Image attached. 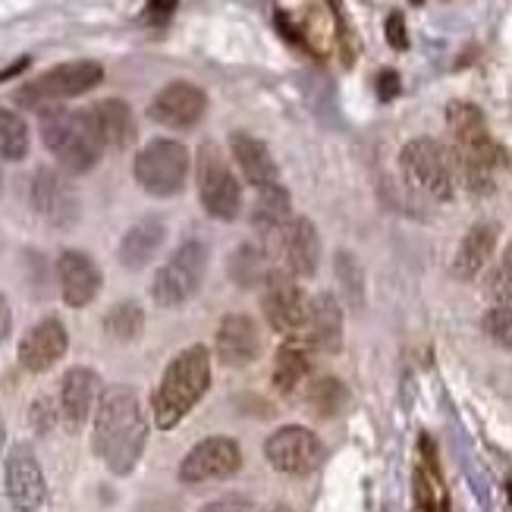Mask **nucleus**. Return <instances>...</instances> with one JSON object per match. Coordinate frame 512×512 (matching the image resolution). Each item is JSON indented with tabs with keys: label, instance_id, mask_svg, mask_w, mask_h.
Returning a JSON list of instances; mask_svg holds the SVG:
<instances>
[{
	"label": "nucleus",
	"instance_id": "obj_1",
	"mask_svg": "<svg viewBox=\"0 0 512 512\" xmlns=\"http://www.w3.org/2000/svg\"><path fill=\"white\" fill-rule=\"evenodd\" d=\"M92 443L110 475L123 478L136 469L148 443V421L136 390L117 384L101 393L95 409Z\"/></svg>",
	"mask_w": 512,
	"mask_h": 512
},
{
	"label": "nucleus",
	"instance_id": "obj_2",
	"mask_svg": "<svg viewBox=\"0 0 512 512\" xmlns=\"http://www.w3.org/2000/svg\"><path fill=\"white\" fill-rule=\"evenodd\" d=\"M447 126L453 132V158L465 186L472 192H491L494 173L506 164V151L494 142L484 114L469 101H450Z\"/></svg>",
	"mask_w": 512,
	"mask_h": 512
},
{
	"label": "nucleus",
	"instance_id": "obj_3",
	"mask_svg": "<svg viewBox=\"0 0 512 512\" xmlns=\"http://www.w3.org/2000/svg\"><path fill=\"white\" fill-rule=\"evenodd\" d=\"M208 387H211V352L205 346H189L183 352H176L151 399L154 425L161 431H173L202 403Z\"/></svg>",
	"mask_w": 512,
	"mask_h": 512
},
{
	"label": "nucleus",
	"instance_id": "obj_4",
	"mask_svg": "<svg viewBox=\"0 0 512 512\" xmlns=\"http://www.w3.org/2000/svg\"><path fill=\"white\" fill-rule=\"evenodd\" d=\"M38 126H41L44 148L54 154V161L60 164L63 173L82 176L98 167L104 145L98 139V129L88 110H70L51 104L41 110Z\"/></svg>",
	"mask_w": 512,
	"mask_h": 512
},
{
	"label": "nucleus",
	"instance_id": "obj_5",
	"mask_svg": "<svg viewBox=\"0 0 512 512\" xmlns=\"http://www.w3.org/2000/svg\"><path fill=\"white\" fill-rule=\"evenodd\" d=\"M399 167L412 189L434 198V202H450L456 192V158L447 145L437 139H412L399 151Z\"/></svg>",
	"mask_w": 512,
	"mask_h": 512
},
{
	"label": "nucleus",
	"instance_id": "obj_6",
	"mask_svg": "<svg viewBox=\"0 0 512 512\" xmlns=\"http://www.w3.org/2000/svg\"><path fill=\"white\" fill-rule=\"evenodd\" d=\"M189 151L183 142L176 139H151L142 145L136 154V164H132V176L148 192L151 198H173L186 189L189 180Z\"/></svg>",
	"mask_w": 512,
	"mask_h": 512
},
{
	"label": "nucleus",
	"instance_id": "obj_7",
	"mask_svg": "<svg viewBox=\"0 0 512 512\" xmlns=\"http://www.w3.org/2000/svg\"><path fill=\"white\" fill-rule=\"evenodd\" d=\"M195 183H198V198H202V208L214 220H230L239 217L242 211V186L236 180L233 167L227 164L224 151L214 142H202L195 154Z\"/></svg>",
	"mask_w": 512,
	"mask_h": 512
},
{
	"label": "nucleus",
	"instance_id": "obj_8",
	"mask_svg": "<svg viewBox=\"0 0 512 512\" xmlns=\"http://www.w3.org/2000/svg\"><path fill=\"white\" fill-rule=\"evenodd\" d=\"M208 274V246L202 239H186L167 264L154 274L151 296L161 308H180L202 289Z\"/></svg>",
	"mask_w": 512,
	"mask_h": 512
},
{
	"label": "nucleus",
	"instance_id": "obj_9",
	"mask_svg": "<svg viewBox=\"0 0 512 512\" xmlns=\"http://www.w3.org/2000/svg\"><path fill=\"white\" fill-rule=\"evenodd\" d=\"M104 79V70L101 63L95 60H70V63H60L54 70L41 73L35 82L22 85L16 92V101L22 107H51L57 101H66V98H79L85 92H92V88Z\"/></svg>",
	"mask_w": 512,
	"mask_h": 512
},
{
	"label": "nucleus",
	"instance_id": "obj_10",
	"mask_svg": "<svg viewBox=\"0 0 512 512\" xmlns=\"http://www.w3.org/2000/svg\"><path fill=\"white\" fill-rule=\"evenodd\" d=\"M29 205L44 224L54 230H73L82 214L76 189L51 167L35 170L32 186H29Z\"/></svg>",
	"mask_w": 512,
	"mask_h": 512
},
{
	"label": "nucleus",
	"instance_id": "obj_11",
	"mask_svg": "<svg viewBox=\"0 0 512 512\" xmlns=\"http://www.w3.org/2000/svg\"><path fill=\"white\" fill-rule=\"evenodd\" d=\"M264 459L274 465L280 475L305 478L318 469L321 462V440L315 431L302 425H283L264 443Z\"/></svg>",
	"mask_w": 512,
	"mask_h": 512
},
{
	"label": "nucleus",
	"instance_id": "obj_12",
	"mask_svg": "<svg viewBox=\"0 0 512 512\" xmlns=\"http://www.w3.org/2000/svg\"><path fill=\"white\" fill-rule=\"evenodd\" d=\"M239 469H242V450L233 437H205L183 456L180 481L183 484L224 481V478H233Z\"/></svg>",
	"mask_w": 512,
	"mask_h": 512
},
{
	"label": "nucleus",
	"instance_id": "obj_13",
	"mask_svg": "<svg viewBox=\"0 0 512 512\" xmlns=\"http://www.w3.org/2000/svg\"><path fill=\"white\" fill-rule=\"evenodd\" d=\"M274 258L280 264V274L293 280H308L318 271L321 258V239L308 217H293L289 224L274 236Z\"/></svg>",
	"mask_w": 512,
	"mask_h": 512
},
{
	"label": "nucleus",
	"instance_id": "obj_14",
	"mask_svg": "<svg viewBox=\"0 0 512 512\" xmlns=\"http://www.w3.org/2000/svg\"><path fill=\"white\" fill-rule=\"evenodd\" d=\"M208 110V95L195 82L176 79L164 85L148 104V120L167 129H192L202 123Z\"/></svg>",
	"mask_w": 512,
	"mask_h": 512
},
{
	"label": "nucleus",
	"instance_id": "obj_15",
	"mask_svg": "<svg viewBox=\"0 0 512 512\" xmlns=\"http://www.w3.org/2000/svg\"><path fill=\"white\" fill-rule=\"evenodd\" d=\"M261 311L267 324H271L277 333H283V337H302L305 330V321H308V305L311 299L302 293L299 280L280 274L271 286L261 289Z\"/></svg>",
	"mask_w": 512,
	"mask_h": 512
},
{
	"label": "nucleus",
	"instance_id": "obj_16",
	"mask_svg": "<svg viewBox=\"0 0 512 512\" xmlns=\"http://www.w3.org/2000/svg\"><path fill=\"white\" fill-rule=\"evenodd\" d=\"M7 497L19 512H35L48 500V481L29 443H16L7 453Z\"/></svg>",
	"mask_w": 512,
	"mask_h": 512
},
{
	"label": "nucleus",
	"instance_id": "obj_17",
	"mask_svg": "<svg viewBox=\"0 0 512 512\" xmlns=\"http://www.w3.org/2000/svg\"><path fill=\"white\" fill-rule=\"evenodd\" d=\"M70 349V333H66L63 321L48 315L38 324H32L19 340V365L29 374L51 371Z\"/></svg>",
	"mask_w": 512,
	"mask_h": 512
},
{
	"label": "nucleus",
	"instance_id": "obj_18",
	"mask_svg": "<svg viewBox=\"0 0 512 512\" xmlns=\"http://www.w3.org/2000/svg\"><path fill=\"white\" fill-rule=\"evenodd\" d=\"M101 377L92 368H70L63 374V384H60V418L66 431H82L85 421L92 418V412L98 409V399H101Z\"/></svg>",
	"mask_w": 512,
	"mask_h": 512
},
{
	"label": "nucleus",
	"instance_id": "obj_19",
	"mask_svg": "<svg viewBox=\"0 0 512 512\" xmlns=\"http://www.w3.org/2000/svg\"><path fill=\"white\" fill-rule=\"evenodd\" d=\"M299 340L308 352L333 355L343 349V305L333 293H318L308 305V321Z\"/></svg>",
	"mask_w": 512,
	"mask_h": 512
},
{
	"label": "nucleus",
	"instance_id": "obj_20",
	"mask_svg": "<svg viewBox=\"0 0 512 512\" xmlns=\"http://www.w3.org/2000/svg\"><path fill=\"white\" fill-rule=\"evenodd\" d=\"M214 349L217 359L227 368H246L261 355V330L255 324V318L249 315H227L217 324V337H214Z\"/></svg>",
	"mask_w": 512,
	"mask_h": 512
},
{
	"label": "nucleus",
	"instance_id": "obj_21",
	"mask_svg": "<svg viewBox=\"0 0 512 512\" xmlns=\"http://www.w3.org/2000/svg\"><path fill=\"white\" fill-rule=\"evenodd\" d=\"M57 280H60V296L70 308H85L92 305L101 293V267L95 258H88L85 252H63L57 258Z\"/></svg>",
	"mask_w": 512,
	"mask_h": 512
},
{
	"label": "nucleus",
	"instance_id": "obj_22",
	"mask_svg": "<svg viewBox=\"0 0 512 512\" xmlns=\"http://www.w3.org/2000/svg\"><path fill=\"white\" fill-rule=\"evenodd\" d=\"M227 274L239 289H264L280 277V264L264 242H242L227 258Z\"/></svg>",
	"mask_w": 512,
	"mask_h": 512
},
{
	"label": "nucleus",
	"instance_id": "obj_23",
	"mask_svg": "<svg viewBox=\"0 0 512 512\" xmlns=\"http://www.w3.org/2000/svg\"><path fill=\"white\" fill-rule=\"evenodd\" d=\"M164 239H167V220L161 214H148L126 230V236L120 239L117 258L126 271H142L161 252Z\"/></svg>",
	"mask_w": 512,
	"mask_h": 512
},
{
	"label": "nucleus",
	"instance_id": "obj_24",
	"mask_svg": "<svg viewBox=\"0 0 512 512\" xmlns=\"http://www.w3.org/2000/svg\"><path fill=\"white\" fill-rule=\"evenodd\" d=\"M497 239H500V224H494V220H481V224H475L459 242V252L453 258V277L475 280L484 267L491 264Z\"/></svg>",
	"mask_w": 512,
	"mask_h": 512
},
{
	"label": "nucleus",
	"instance_id": "obj_25",
	"mask_svg": "<svg viewBox=\"0 0 512 512\" xmlns=\"http://www.w3.org/2000/svg\"><path fill=\"white\" fill-rule=\"evenodd\" d=\"M92 123L98 129V139L104 148H114V151H126L139 136V126H136V114L132 107L120 98H104L98 101L92 110Z\"/></svg>",
	"mask_w": 512,
	"mask_h": 512
},
{
	"label": "nucleus",
	"instance_id": "obj_26",
	"mask_svg": "<svg viewBox=\"0 0 512 512\" xmlns=\"http://www.w3.org/2000/svg\"><path fill=\"white\" fill-rule=\"evenodd\" d=\"M230 151H233V161L236 167L242 170V176L255 186V189H264V186H274L277 183V161L271 148H267L261 139H255L252 132H233L230 136Z\"/></svg>",
	"mask_w": 512,
	"mask_h": 512
},
{
	"label": "nucleus",
	"instance_id": "obj_27",
	"mask_svg": "<svg viewBox=\"0 0 512 512\" xmlns=\"http://www.w3.org/2000/svg\"><path fill=\"white\" fill-rule=\"evenodd\" d=\"M415 512H450L431 437H421V459L415 465Z\"/></svg>",
	"mask_w": 512,
	"mask_h": 512
},
{
	"label": "nucleus",
	"instance_id": "obj_28",
	"mask_svg": "<svg viewBox=\"0 0 512 512\" xmlns=\"http://www.w3.org/2000/svg\"><path fill=\"white\" fill-rule=\"evenodd\" d=\"M289 220H293V198H289V192L274 183V186H264L258 189V198L252 205V227L267 239V236H277Z\"/></svg>",
	"mask_w": 512,
	"mask_h": 512
},
{
	"label": "nucleus",
	"instance_id": "obj_29",
	"mask_svg": "<svg viewBox=\"0 0 512 512\" xmlns=\"http://www.w3.org/2000/svg\"><path fill=\"white\" fill-rule=\"evenodd\" d=\"M308 349L299 340H286L274 359V387L280 393H296L308 377Z\"/></svg>",
	"mask_w": 512,
	"mask_h": 512
},
{
	"label": "nucleus",
	"instance_id": "obj_30",
	"mask_svg": "<svg viewBox=\"0 0 512 512\" xmlns=\"http://www.w3.org/2000/svg\"><path fill=\"white\" fill-rule=\"evenodd\" d=\"M104 330H107V337H114L120 343L139 340L142 330H145V311H142V305L139 302H117L104 315Z\"/></svg>",
	"mask_w": 512,
	"mask_h": 512
},
{
	"label": "nucleus",
	"instance_id": "obj_31",
	"mask_svg": "<svg viewBox=\"0 0 512 512\" xmlns=\"http://www.w3.org/2000/svg\"><path fill=\"white\" fill-rule=\"evenodd\" d=\"M29 154V126L16 110L0 107V161H22Z\"/></svg>",
	"mask_w": 512,
	"mask_h": 512
},
{
	"label": "nucleus",
	"instance_id": "obj_32",
	"mask_svg": "<svg viewBox=\"0 0 512 512\" xmlns=\"http://www.w3.org/2000/svg\"><path fill=\"white\" fill-rule=\"evenodd\" d=\"M346 406V387L337 381V377H321V381L311 384L308 390V409L321 415V418H333Z\"/></svg>",
	"mask_w": 512,
	"mask_h": 512
},
{
	"label": "nucleus",
	"instance_id": "obj_33",
	"mask_svg": "<svg viewBox=\"0 0 512 512\" xmlns=\"http://www.w3.org/2000/svg\"><path fill=\"white\" fill-rule=\"evenodd\" d=\"M333 264H337V280L343 286V299L355 311H359L362 302H365V274H362V264L355 261V255H349V252H337Z\"/></svg>",
	"mask_w": 512,
	"mask_h": 512
},
{
	"label": "nucleus",
	"instance_id": "obj_34",
	"mask_svg": "<svg viewBox=\"0 0 512 512\" xmlns=\"http://www.w3.org/2000/svg\"><path fill=\"white\" fill-rule=\"evenodd\" d=\"M487 296H491L494 302H500V305H509V299H512V242L506 246V252H503V258L497 261V267L491 271V277H487Z\"/></svg>",
	"mask_w": 512,
	"mask_h": 512
},
{
	"label": "nucleus",
	"instance_id": "obj_35",
	"mask_svg": "<svg viewBox=\"0 0 512 512\" xmlns=\"http://www.w3.org/2000/svg\"><path fill=\"white\" fill-rule=\"evenodd\" d=\"M484 333L491 337L497 346L512 352V305H497L487 311L484 318Z\"/></svg>",
	"mask_w": 512,
	"mask_h": 512
},
{
	"label": "nucleus",
	"instance_id": "obj_36",
	"mask_svg": "<svg viewBox=\"0 0 512 512\" xmlns=\"http://www.w3.org/2000/svg\"><path fill=\"white\" fill-rule=\"evenodd\" d=\"M176 7H180V0H148L142 19L148 26H164V22H170V16L176 13Z\"/></svg>",
	"mask_w": 512,
	"mask_h": 512
},
{
	"label": "nucleus",
	"instance_id": "obj_37",
	"mask_svg": "<svg viewBox=\"0 0 512 512\" xmlns=\"http://www.w3.org/2000/svg\"><path fill=\"white\" fill-rule=\"evenodd\" d=\"M384 32H387V44H390V48H396V51H406L409 48V35H406V19H403V13H390Z\"/></svg>",
	"mask_w": 512,
	"mask_h": 512
},
{
	"label": "nucleus",
	"instance_id": "obj_38",
	"mask_svg": "<svg viewBox=\"0 0 512 512\" xmlns=\"http://www.w3.org/2000/svg\"><path fill=\"white\" fill-rule=\"evenodd\" d=\"M399 95V76L393 70H384L377 76V98L381 101H393Z\"/></svg>",
	"mask_w": 512,
	"mask_h": 512
},
{
	"label": "nucleus",
	"instance_id": "obj_39",
	"mask_svg": "<svg viewBox=\"0 0 512 512\" xmlns=\"http://www.w3.org/2000/svg\"><path fill=\"white\" fill-rule=\"evenodd\" d=\"M51 421H54V412L48 406V399H38V403L32 406V425L38 431H48L51 428Z\"/></svg>",
	"mask_w": 512,
	"mask_h": 512
},
{
	"label": "nucleus",
	"instance_id": "obj_40",
	"mask_svg": "<svg viewBox=\"0 0 512 512\" xmlns=\"http://www.w3.org/2000/svg\"><path fill=\"white\" fill-rule=\"evenodd\" d=\"M10 330H13V311H10L7 296L0 293V343H4V340L10 337Z\"/></svg>",
	"mask_w": 512,
	"mask_h": 512
},
{
	"label": "nucleus",
	"instance_id": "obj_41",
	"mask_svg": "<svg viewBox=\"0 0 512 512\" xmlns=\"http://www.w3.org/2000/svg\"><path fill=\"white\" fill-rule=\"evenodd\" d=\"M32 63V57H19L16 63H10L7 70H0V82H7V79H13V76H19L22 70H26V66Z\"/></svg>",
	"mask_w": 512,
	"mask_h": 512
},
{
	"label": "nucleus",
	"instance_id": "obj_42",
	"mask_svg": "<svg viewBox=\"0 0 512 512\" xmlns=\"http://www.w3.org/2000/svg\"><path fill=\"white\" fill-rule=\"evenodd\" d=\"M202 512H246L239 503H233V500H214V503H208V506H202Z\"/></svg>",
	"mask_w": 512,
	"mask_h": 512
},
{
	"label": "nucleus",
	"instance_id": "obj_43",
	"mask_svg": "<svg viewBox=\"0 0 512 512\" xmlns=\"http://www.w3.org/2000/svg\"><path fill=\"white\" fill-rule=\"evenodd\" d=\"M271 512H293V509H289V506H274Z\"/></svg>",
	"mask_w": 512,
	"mask_h": 512
},
{
	"label": "nucleus",
	"instance_id": "obj_44",
	"mask_svg": "<svg viewBox=\"0 0 512 512\" xmlns=\"http://www.w3.org/2000/svg\"><path fill=\"white\" fill-rule=\"evenodd\" d=\"M0 192H4V173H0Z\"/></svg>",
	"mask_w": 512,
	"mask_h": 512
},
{
	"label": "nucleus",
	"instance_id": "obj_45",
	"mask_svg": "<svg viewBox=\"0 0 512 512\" xmlns=\"http://www.w3.org/2000/svg\"><path fill=\"white\" fill-rule=\"evenodd\" d=\"M0 252H4V233H0Z\"/></svg>",
	"mask_w": 512,
	"mask_h": 512
}]
</instances>
